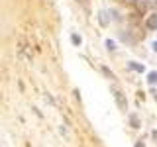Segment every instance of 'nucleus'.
Listing matches in <instances>:
<instances>
[{
    "instance_id": "39448f33",
    "label": "nucleus",
    "mask_w": 157,
    "mask_h": 147,
    "mask_svg": "<svg viewBox=\"0 0 157 147\" xmlns=\"http://www.w3.org/2000/svg\"><path fill=\"white\" fill-rule=\"evenodd\" d=\"M102 71H104V75H106L108 78H114V75H112V73H110V71H108V69H106V67H104V69H102Z\"/></svg>"
},
{
    "instance_id": "7ed1b4c3",
    "label": "nucleus",
    "mask_w": 157,
    "mask_h": 147,
    "mask_svg": "<svg viewBox=\"0 0 157 147\" xmlns=\"http://www.w3.org/2000/svg\"><path fill=\"white\" fill-rule=\"evenodd\" d=\"M149 82L151 85H157V73H151L149 75Z\"/></svg>"
},
{
    "instance_id": "423d86ee",
    "label": "nucleus",
    "mask_w": 157,
    "mask_h": 147,
    "mask_svg": "<svg viewBox=\"0 0 157 147\" xmlns=\"http://www.w3.org/2000/svg\"><path fill=\"white\" fill-rule=\"evenodd\" d=\"M132 69H136V71H144V67H140V65H136V63H132Z\"/></svg>"
},
{
    "instance_id": "f03ea898",
    "label": "nucleus",
    "mask_w": 157,
    "mask_h": 147,
    "mask_svg": "<svg viewBox=\"0 0 157 147\" xmlns=\"http://www.w3.org/2000/svg\"><path fill=\"white\" fill-rule=\"evenodd\" d=\"M145 26L149 29H157V14H153V16H149L145 20Z\"/></svg>"
},
{
    "instance_id": "1a4fd4ad",
    "label": "nucleus",
    "mask_w": 157,
    "mask_h": 147,
    "mask_svg": "<svg viewBox=\"0 0 157 147\" xmlns=\"http://www.w3.org/2000/svg\"><path fill=\"white\" fill-rule=\"evenodd\" d=\"M153 49H155V51H157V41H155V43H153Z\"/></svg>"
},
{
    "instance_id": "20e7f679",
    "label": "nucleus",
    "mask_w": 157,
    "mask_h": 147,
    "mask_svg": "<svg viewBox=\"0 0 157 147\" xmlns=\"http://www.w3.org/2000/svg\"><path fill=\"white\" fill-rule=\"evenodd\" d=\"M106 47L110 49V51H112V49H116V47H114V41H110V39H108V41H106Z\"/></svg>"
},
{
    "instance_id": "6e6552de",
    "label": "nucleus",
    "mask_w": 157,
    "mask_h": 147,
    "mask_svg": "<svg viewBox=\"0 0 157 147\" xmlns=\"http://www.w3.org/2000/svg\"><path fill=\"white\" fill-rule=\"evenodd\" d=\"M81 4H82L85 8H88V2H86V0H81Z\"/></svg>"
},
{
    "instance_id": "0eeeda50",
    "label": "nucleus",
    "mask_w": 157,
    "mask_h": 147,
    "mask_svg": "<svg viewBox=\"0 0 157 147\" xmlns=\"http://www.w3.org/2000/svg\"><path fill=\"white\" fill-rule=\"evenodd\" d=\"M71 39H73V43H81V37H77V36H73Z\"/></svg>"
},
{
    "instance_id": "f257e3e1",
    "label": "nucleus",
    "mask_w": 157,
    "mask_h": 147,
    "mask_svg": "<svg viewBox=\"0 0 157 147\" xmlns=\"http://www.w3.org/2000/svg\"><path fill=\"white\" fill-rule=\"evenodd\" d=\"M114 98H116V102H118V106H120V110H126V106H128V102L124 100V94H122L120 90H118V88H114Z\"/></svg>"
}]
</instances>
